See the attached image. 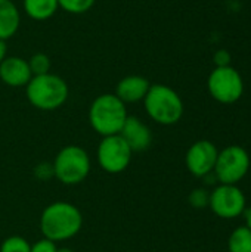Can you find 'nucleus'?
I'll list each match as a JSON object with an SVG mask.
<instances>
[{"label": "nucleus", "instance_id": "1", "mask_svg": "<svg viewBox=\"0 0 251 252\" xmlns=\"http://www.w3.org/2000/svg\"><path fill=\"white\" fill-rule=\"evenodd\" d=\"M83 227L81 211L65 201L47 205L40 216V230L43 238L58 244L72 239Z\"/></svg>", "mask_w": 251, "mask_h": 252}, {"label": "nucleus", "instance_id": "2", "mask_svg": "<svg viewBox=\"0 0 251 252\" xmlns=\"http://www.w3.org/2000/svg\"><path fill=\"white\" fill-rule=\"evenodd\" d=\"M127 117L126 103H123L114 93L98 96L89 108V123L102 137L120 134Z\"/></svg>", "mask_w": 251, "mask_h": 252}, {"label": "nucleus", "instance_id": "3", "mask_svg": "<svg viewBox=\"0 0 251 252\" xmlns=\"http://www.w3.org/2000/svg\"><path fill=\"white\" fill-rule=\"evenodd\" d=\"M28 102L40 111H55L61 108L70 94L67 81L52 72L43 75H33L25 86Z\"/></svg>", "mask_w": 251, "mask_h": 252}, {"label": "nucleus", "instance_id": "4", "mask_svg": "<svg viewBox=\"0 0 251 252\" xmlns=\"http://www.w3.org/2000/svg\"><path fill=\"white\" fill-rule=\"evenodd\" d=\"M142 102L148 117L161 126H173L183 115V102L179 93L166 84H151Z\"/></svg>", "mask_w": 251, "mask_h": 252}, {"label": "nucleus", "instance_id": "5", "mask_svg": "<svg viewBox=\"0 0 251 252\" xmlns=\"http://www.w3.org/2000/svg\"><path fill=\"white\" fill-rule=\"evenodd\" d=\"M53 177L67 186H75L83 183L92 168L89 154L78 145H68L62 148L52 164Z\"/></svg>", "mask_w": 251, "mask_h": 252}, {"label": "nucleus", "instance_id": "6", "mask_svg": "<svg viewBox=\"0 0 251 252\" xmlns=\"http://www.w3.org/2000/svg\"><path fill=\"white\" fill-rule=\"evenodd\" d=\"M207 89L215 100L231 105L243 97L244 80L232 65L216 66L207 78Z\"/></svg>", "mask_w": 251, "mask_h": 252}, {"label": "nucleus", "instance_id": "7", "mask_svg": "<svg viewBox=\"0 0 251 252\" xmlns=\"http://www.w3.org/2000/svg\"><path fill=\"white\" fill-rule=\"evenodd\" d=\"M250 170V155L249 152L238 145L226 146L219 151L215 176L220 185H238Z\"/></svg>", "mask_w": 251, "mask_h": 252}, {"label": "nucleus", "instance_id": "8", "mask_svg": "<svg viewBox=\"0 0 251 252\" xmlns=\"http://www.w3.org/2000/svg\"><path fill=\"white\" fill-rule=\"evenodd\" d=\"M133 152L120 134L102 137L98 146V164L108 174L123 173L132 162Z\"/></svg>", "mask_w": 251, "mask_h": 252}, {"label": "nucleus", "instance_id": "9", "mask_svg": "<svg viewBox=\"0 0 251 252\" xmlns=\"http://www.w3.org/2000/svg\"><path fill=\"white\" fill-rule=\"evenodd\" d=\"M210 210L223 220H232L244 214L247 199L237 185H219L210 192Z\"/></svg>", "mask_w": 251, "mask_h": 252}, {"label": "nucleus", "instance_id": "10", "mask_svg": "<svg viewBox=\"0 0 251 252\" xmlns=\"http://www.w3.org/2000/svg\"><path fill=\"white\" fill-rule=\"evenodd\" d=\"M219 151L210 140H198L192 143L186 152L185 164L188 171L195 177H204L215 170Z\"/></svg>", "mask_w": 251, "mask_h": 252}, {"label": "nucleus", "instance_id": "11", "mask_svg": "<svg viewBox=\"0 0 251 252\" xmlns=\"http://www.w3.org/2000/svg\"><path fill=\"white\" fill-rule=\"evenodd\" d=\"M120 136L127 143V146L130 148L132 152H143L152 143V133H151L149 127L141 118H138L135 115L127 117V120L120 131Z\"/></svg>", "mask_w": 251, "mask_h": 252}, {"label": "nucleus", "instance_id": "12", "mask_svg": "<svg viewBox=\"0 0 251 252\" xmlns=\"http://www.w3.org/2000/svg\"><path fill=\"white\" fill-rule=\"evenodd\" d=\"M33 78L28 61L19 56H6L0 63V80L9 87H25Z\"/></svg>", "mask_w": 251, "mask_h": 252}, {"label": "nucleus", "instance_id": "13", "mask_svg": "<svg viewBox=\"0 0 251 252\" xmlns=\"http://www.w3.org/2000/svg\"><path fill=\"white\" fill-rule=\"evenodd\" d=\"M149 87H151V84L145 77L127 75L117 83L114 94L126 105L127 103H138V102H142L145 99Z\"/></svg>", "mask_w": 251, "mask_h": 252}, {"label": "nucleus", "instance_id": "14", "mask_svg": "<svg viewBox=\"0 0 251 252\" xmlns=\"http://www.w3.org/2000/svg\"><path fill=\"white\" fill-rule=\"evenodd\" d=\"M21 24V13L12 0H0V40L13 37Z\"/></svg>", "mask_w": 251, "mask_h": 252}, {"label": "nucleus", "instance_id": "15", "mask_svg": "<svg viewBox=\"0 0 251 252\" xmlns=\"http://www.w3.org/2000/svg\"><path fill=\"white\" fill-rule=\"evenodd\" d=\"M25 13L34 21H46L59 9L58 0H24Z\"/></svg>", "mask_w": 251, "mask_h": 252}, {"label": "nucleus", "instance_id": "16", "mask_svg": "<svg viewBox=\"0 0 251 252\" xmlns=\"http://www.w3.org/2000/svg\"><path fill=\"white\" fill-rule=\"evenodd\" d=\"M229 252H251V230L247 226L237 227L228 239Z\"/></svg>", "mask_w": 251, "mask_h": 252}, {"label": "nucleus", "instance_id": "17", "mask_svg": "<svg viewBox=\"0 0 251 252\" xmlns=\"http://www.w3.org/2000/svg\"><path fill=\"white\" fill-rule=\"evenodd\" d=\"M95 3L96 0H58L59 7L67 13H72V15H81L89 12Z\"/></svg>", "mask_w": 251, "mask_h": 252}, {"label": "nucleus", "instance_id": "18", "mask_svg": "<svg viewBox=\"0 0 251 252\" xmlns=\"http://www.w3.org/2000/svg\"><path fill=\"white\" fill-rule=\"evenodd\" d=\"M0 252H31V244L22 236H9L1 242Z\"/></svg>", "mask_w": 251, "mask_h": 252}, {"label": "nucleus", "instance_id": "19", "mask_svg": "<svg viewBox=\"0 0 251 252\" xmlns=\"http://www.w3.org/2000/svg\"><path fill=\"white\" fill-rule=\"evenodd\" d=\"M28 66L33 75H43L50 72V58L46 53H34L30 61Z\"/></svg>", "mask_w": 251, "mask_h": 252}, {"label": "nucleus", "instance_id": "20", "mask_svg": "<svg viewBox=\"0 0 251 252\" xmlns=\"http://www.w3.org/2000/svg\"><path fill=\"white\" fill-rule=\"evenodd\" d=\"M189 204L192 208L197 210H203L209 207V201H210V192L204 188H197L189 193Z\"/></svg>", "mask_w": 251, "mask_h": 252}, {"label": "nucleus", "instance_id": "21", "mask_svg": "<svg viewBox=\"0 0 251 252\" xmlns=\"http://www.w3.org/2000/svg\"><path fill=\"white\" fill-rule=\"evenodd\" d=\"M58 251V247L55 242L43 238L40 241H37L36 244L31 245V252H56Z\"/></svg>", "mask_w": 251, "mask_h": 252}, {"label": "nucleus", "instance_id": "22", "mask_svg": "<svg viewBox=\"0 0 251 252\" xmlns=\"http://www.w3.org/2000/svg\"><path fill=\"white\" fill-rule=\"evenodd\" d=\"M34 174L40 180H47L49 177H53V167H52V164H47V162L38 164L34 168Z\"/></svg>", "mask_w": 251, "mask_h": 252}, {"label": "nucleus", "instance_id": "23", "mask_svg": "<svg viewBox=\"0 0 251 252\" xmlns=\"http://www.w3.org/2000/svg\"><path fill=\"white\" fill-rule=\"evenodd\" d=\"M231 53L225 49H219L215 56H213V61H215V65L216 66H229L231 65Z\"/></svg>", "mask_w": 251, "mask_h": 252}, {"label": "nucleus", "instance_id": "24", "mask_svg": "<svg viewBox=\"0 0 251 252\" xmlns=\"http://www.w3.org/2000/svg\"><path fill=\"white\" fill-rule=\"evenodd\" d=\"M203 179H204V183H206V185H210V186H212V185H215V183L217 182V177L215 176V173H213V171H212V173H209L207 176H204Z\"/></svg>", "mask_w": 251, "mask_h": 252}, {"label": "nucleus", "instance_id": "25", "mask_svg": "<svg viewBox=\"0 0 251 252\" xmlns=\"http://www.w3.org/2000/svg\"><path fill=\"white\" fill-rule=\"evenodd\" d=\"M6 53H7L6 41H4V40H0V63H1V61L6 58Z\"/></svg>", "mask_w": 251, "mask_h": 252}, {"label": "nucleus", "instance_id": "26", "mask_svg": "<svg viewBox=\"0 0 251 252\" xmlns=\"http://www.w3.org/2000/svg\"><path fill=\"white\" fill-rule=\"evenodd\" d=\"M244 219H246V226L251 230V205L249 208H246V211H244Z\"/></svg>", "mask_w": 251, "mask_h": 252}, {"label": "nucleus", "instance_id": "27", "mask_svg": "<svg viewBox=\"0 0 251 252\" xmlns=\"http://www.w3.org/2000/svg\"><path fill=\"white\" fill-rule=\"evenodd\" d=\"M56 252H74V251H72V250H70V248H65V247H64V248H58V251Z\"/></svg>", "mask_w": 251, "mask_h": 252}]
</instances>
